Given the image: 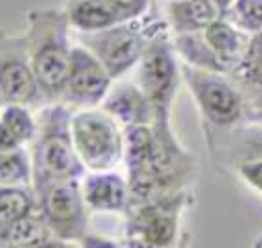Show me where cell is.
Listing matches in <instances>:
<instances>
[{"instance_id":"obj_18","label":"cell","mask_w":262,"mask_h":248,"mask_svg":"<svg viewBox=\"0 0 262 248\" xmlns=\"http://www.w3.org/2000/svg\"><path fill=\"white\" fill-rule=\"evenodd\" d=\"M154 146V125L141 123L123 129V160L127 170L141 168L147 164Z\"/></svg>"},{"instance_id":"obj_9","label":"cell","mask_w":262,"mask_h":248,"mask_svg":"<svg viewBox=\"0 0 262 248\" xmlns=\"http://www.w3.org/2000/svg\"><path fill=\"white\" fill-rule=\"evenodd\" d=\"M0 100L37 105V82L25 35L0 31Z\"/></svg>"},{"instance_id":"obj_8","label":"cell","mask_w":262,"mask_h":248,"mask_svg":"<svg viewBox=\"0 0 262 248\" xmlns=\"http://www.w3.org/2000/svg\"><path fill=\"white\" fill-rule=\"evenodd\" d=\"M113 78L100 59L82 43L72 47L70 72L61 102L72 109L98 107L113 86Z\"/></svg>"},{"instance_id":"obj_24","label":"cell","mask_w":262,"mask_h":248,"mask_svg":"<svg viewBox=\"0 0 262 248\" xmlns=\"http://www.w3.org/2000/svg\"><path fill=\"white\" fill-rule=\"evenodd\" d=\"M242 176L256 189L262 191V162H252L242 166Z\"/></svg>"},{"instance_id":"obj_17","label":"cell","mask_w":262,"mask_h":248,"mask_svg":"<svg viewBox=\"0 0 262 248\" xmlns=\"http://www.w3.org/2000/svg\"><path fill=\"white\" fill-rule=\"evenodd\" d=\"M37 209V195L33 184L0 187V228L23 219Z\"/></svg>"},{"instance_id":"obj_21","label":"cell","mask_w":262,"mask_h":248,"mask_svg":"<svg viewBox=\"0 0 262 248\" xmlns=\"http://www.w3.org/2000/svg\"><path fill=\"white\" fill-rule=\"evenodd\" d=\"M233 18L239 27L252 33H262V0H235Z\"/></svg>"},{"instance_id":"obj_6","label":"cell","mask_w":262,"mask_h":248,"mask_svg":"<svg viewBox=\"0 0 262 248\" xmlns=\"http://www.w3.org/2000/svg\"><path fill=\"white\" fill-rule=\"evenodd\" d=\"M135 20L137 18L113 25L108 29L82 33L80 37V43L100 59V64L106 68L113 80H119L131 68L137 66V61L145 51L147 41L156 35V33L149 35L147 29H139Z\"/></svg>"},{"instance_id":"obj_1","label":"cell","mask_w":262,"mask_h":248,"mask_svg":"<svg viewBox=\"0 0 262 248\" xmlns=\"http://www.w3.org/2000/svg\"><path fill=\"white\" fill-rule=\"evenodd\" d=\"M70 16L57 8H37L27 12V47L37 82V107L63 98L72 47Z\"/></svg>"},{"instance_id":"obj_13","label":"cell","mask_w":262,"mask_h":248,"mask_svg":"<svg viewBox=\"0 0 262 248\" xmlns=\"http://www.w3.org/2000/svg\"><path fill=\"white\" fill-rule=\"evenodd\" d=\"M57 244H63V242L53 236V232L45 223L39 209H35L33 213L25 215L14 223L0 228V246H10V248L35 246L37 248V246H57Z\"/></svg>"},{"instance_id":"obj_10","label":"cell","mask_w":262,"mask_h":248,"mask_svg":"<svg viewBox=\"0 0 262 248\" xmlns=\"http://www.w3.org/2000/svg\"><path fill=\"white\" fill-rule=\"evenodd\" d=\"M184 78L203 111V115L215 125H229L239 117V98L235 90L221 80L213 70L184 68Z\"/></svg>"},{"instance_id":"obj_4","label":"cell","mask_w":262,"mask_h":248,"mask_svg":"<svg viewBox=\"0 0 262 248\" xmlns=\"http://www.w3.org/2000/svg\"><path fill=\"white\" fill-rule=\"evenodd\" d=\"M37 209L41 211L45 223L57 240L63 244L68 240L88 238V205L82 195L80 178L53 180L43 189L35 191Z\"/></svg>"},{"instance_id":"obj_20","label":"cell","mask_w":262,"mask_h":248,"mask_svg":"<svg viewBox=\"0 0 262 248\" xmlns=\"http://www.w3.org/2000/svg\"><path fill=\"white\" fill-rule=\"evenodd\" d=\"M29 105L23 102H6L0 109V121L10 129V133L16 137L20 146L31 143L37 131V119H33Z\"/></svg>"},{"instance_id":"obj_26","label":"cell","mask_w":262,"mask_h":248,"mask_svg":"<svg viewBox=\"0 0 262 248\" xmlns=\"http://www.w3.org/2000/svg\"><path fill=\"white\" fill-rule=\"evenodd\" d=\"M0 109H2V100H0Z\"/></svg>"},{"instance_id":"obj_19","label":"cell","mask_w":262,"mask_h":248,"mask_svg":"<svg viewBox=\"0 0 262 248\" xmlns=\"http://www.w3.org/2000/svg\"><path fill=\"white\" fill-rule=\"evenodd\" d=\"M8 184H33L31 154L23 146L0 150V187Z\"/></svg>"},{"instance_id":"obj_3","label":"cell","mask_w":262,"mask_h":248,"mask_svg":"<svg viewBox=\"0 0 262 248\" xmlns=\"http://www.w3.org/2000/svg\"><path fill=\"white\" fill-rule=\"evenodd\" d=\"M72 137L86 170H111L123 160V127L102 107L74 111Z\"/></svg>"},{"instance_id":"obj_14","label":"cell","mask_w":262,"mask_h":248,"mask_svg":"<svg viewBox=\"0 0 262 248\" xmlns=\"http://www.w3.org/2000/svg\"><path fill=\"white\" fill-rule=\"evenodd\" d=\"M217 0H172L168 4V20L176 33L205 31L219 18Z\"/></svg>"},{"instance_id":"obj_25","label":"cell","mask_w":262,"mask_h":248,"mask_svg":"<svg viewBox=\"0 0 262 248\" xmlns=\"http://www.w3.org/2000/svg\"><path fill=\"white\" fill-rule=\"evenodd\" d=\"M20 143L16 141V137L10 133V129L0 121V150H14Z\"/></svg>"},{"instance_id":"obj_15","label":"cell","mask_w":262,"mask_h":248,"mask_svg":"<svg viewBox=\"0 0 262 248\" xmlns=\"http://www.w3.org/2000/svg\"><path fill=\"white\" fill-rule=\"evenodd\" d=\"M66 12L72 27L80 33H92L119 23H127L119 14V10L106 0H70Z\"/></svg>"},{"instance_id":"obj_16","label":"cell","mask_w":262,"mask_h":248,"mask_svg":"<svg viewBox=\"0 0 262 248\" xmlns=\"http://www.w3.org/2000/svg\"><path fill=\"white\" fill-rule=\"evenodd\" d=\"M201 33L221 70H227L233 64H239L242 57L246 55V39L229 23L217 18Z\"/></svg>"},{"instance_id":"obj_22","label":"cell","mask_w":262,"mask_h":248,"mask_svg":"<svg viewBox=\"0 0 262 248\" xmlns=\"http://www.w3.org/2000/svg\"><path fill=\"white\" fill-rule=\"evenodd\" d=\"M239 70H250L252 82H260V84H262V37H260L258 45L252 47L250 53L242 57Z\"/></svg>"},{"instance_id":"obj_12","label":"cell","mask_w":262,"mask_h":248,"mask_svg":"<svg viewBox=\"0 0 262 248\" xmlns=\"http://www.w3.org/2000/svg\"><path fill=\"white\" fill-rule=\"evenodd\" d=\"M100 107L115 117V121L127 129L131 125L141 123H154V111L149 107V100L145 98L143 90L137 84H115L102 98Z\"/></svg>"},{"instance_id":"obj_7","label":"cell","mask_w":262,"mask_h":248,"mask_svg":"<svg viewBox=\"0 0 262 248\" xmlns=\"http://www.w3.org/2000/svg\"><path fill=\"white\" fill-rule=\"evenodd\" d=\"M182 197L178 193L137 205L127 211L125 236L135 246H170L178 232V211Z\"/></svg>"},{"instance_id":"obj_2","label":"cell","mask_w":262,"mask_h":248,"mask_svg":"<svg viewBox=\"0 0 262 248\" xmlns=\"http://www.w3.org/2000/svg\"><path fill=\"white\" fill-rule=\"evenodd\" d=\"M72 113L74 109L59 100L45 105L37 117V131L31 141L35 191L53 180L82 178L86 174L72 137Z\"/></svg>"},{"instance_id":"obj_11","label":"cell","mask_w":262,"mask_h":248,"mask_svg":"<svg viewBox=\"0 0 262 248\" xmlns=\"http://www.w3.org/2000/svg\"><path fill=\"white\" fill-rule=\"evenodd\" d=\"M82 195L90 211L98 213H127L129 211V184L111 170H90L82 178Z\"/></svg>"},{"instance_id":"obj_5","label":"cell","mask_w":262,"mask_h":248,"mask_svg":"<svg viewBox=\"0 0 262 248\" xmlns=\"http://www.w3.org/2000/svg\"><path fill=\"white\" fill-rule=\"evenodd\" d=\"M178 84V68L174 61L172 45L154 35L141 59L137 61V86L143 90L154 111V123H170V107Z\"/></svg>"},{"instance_id":"obj_23","label":"cell","mask_w":262,"mask_h":248,"mask_svg":"<svg viewBox=\"0 0 262 248\" xmlns=\"http://www.w3.org/2000/svg\"><path fill=\"white\" fill-rule=\"evenodd\" d=\"M106 2H111L125 20L139 18L147 10V4H149V0H106Z\"/></svg>"}]
</instances>
